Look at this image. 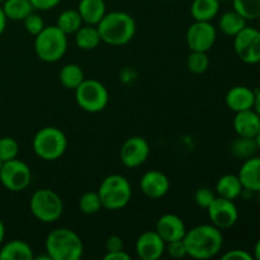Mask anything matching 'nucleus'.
I'll return each mask as SVG.
<instances>
[{
	"mask_svg": "<svg viewBox=\"0 0 260 260\" xmlns=\"http://www.w3.org/2000/svg\"><path fill=\"white\" fill-rule=\"evenodd\" d=\"M220 2L221 3H222V2H231V0H220Z\"/></svg>",
	"mask_w": 260,
	"mask_h": 260,
	"instance_id": "nucleus-46",
	"label": "nucleus"
},
{
	"mask_svg": "<svg viewBox=\"0 0 260 260\" xmlns=\"http://www.w3.org/2000/svg\"><path fill=\"white\" fill-rule=\"evenodd\" d=\"M258 150L256 140L250 137L238 136L230 145V154L239 160H246L254 156Z\"/></svg>",
	"mask_w": 260,
	"mask_h": 260,
	"instance_id": "nucleus-28",
	"label": "nucleus"
},
{
	"mask_svg": "<svg viewBox=\"0 0 260 260\" xmlns=\"http://www.w3.org/2000/svg\"><path fill=\"white\" fill-rule=\"evenodd\" d=\"M233 124L238 136L255 139L260 131V116L254 108L238 112L234 117Z\"/></svg>",
	"mask_w": 260,
	"mask_h": 260,
	"instance_id": "nucleus-18",
	"label": "nucleus"
},
{
	"mask_svg": "<svg viewBox=\"0 0 260 260\" xmlns=\"http://www.w3.org/2000/svg\"><path fill=\"white\" fill-rule=\"evenodd\" d=\"M165 2H177V0H165Z\"/></svg>",
	"mask_w": 260,
	"mask_h": 260,
	"instance_id": "nucleus-47",
	"label": "nucleus"
},
{
	"mask_svg": "<svg viewBox=\"0 0 260 260\" xmlns=\"http://www.w3.org/2000/svg\"><path fill=\"white\" fill-rule=\"evenodd\" d=\"M255 140H256V144H258V149H259V151H260V131H259V134L256 135Z\"/></svg>",
	"mask_w": 260,
	"mask_h": 260,
	"instance_id": "nucleus-45",
	"label": "nucleus"
},
{
	"mask_svg": "<svg viewBox=\"0 0 260 260\" xmlns=\"http://www.w3.org/2000/svg\"><path fill=\"white\" fill-rule=\"evenodd\" d=\"M225 103L228 108L235 113L253 109L255 103V90L245 85L233 86L226 94Z\"/></svg>",
	"mask_w": 260,
	"mask_h": 260,
	"instance_id": "nucleus-17",
	"label": "nucleus"
},
{
	"mask_svg": "<svg viewBox=\"0 0 260 260\" xmlns=\"http://www.w3.org/2000/svg\"><path fill=\"white\" fill-rule=\"evenodd\" d=\"M2 8L8 20L23 22L24 18L35 12L29 0H5L2 3Z\"/></svg>",
	"mask_w": 260,
	"mask_h": 260,
	"instance_id": "nucleus-26",
	"label": "nucleus"
},
{
	"mask_svg": "<svg viewBox=\"0 0 260 260\" xmlns=\"http://www.w3.org/2000/svg\"><path fill=\"white\" fill-rule=\"evenodd\" d=\"M222 260H253L254 255L244 249H233L221 255Z\"/></svg>",
	"mask_w": 260,
	"mask_h": 260,
	"instance_id": "nucleus-37",
	"label": "nucleus"
},
{
	"mask_svg": "<svg viewBox=\"0 0 260 260\" xmlns=\"http://www.w3.org/2000/svg\"><path fill=\"white\" fill-rule=\"evenodd\" d=\"M56 25H57L66 36L74 35V33L83 25V19H81L78 9H66L60 13Z\"/></svg>",
	"mask_w": 260,
	"mask_h": 260,
	"instance_id": "nucleus-29",
	"label": "nucleus"
},
{
	"mask_svg": "<svg viewBox=\"0 0 260 260\" xmlns=\"http://www.w3.org/2000/svg\"><path fill=\"white\" fill-rule=\"evenodd\" d=\"M2 165H3V161H2V160H0V169H2Z\"/></svg>",
	"mask_w": 260,
	"mask_h": 260,
	"instance_id": "nucleus-48",
	"label": "nucleus"
},
{
	"mask_svg": "<svg viewBox=\"0 0 260 260\" xmlns=\"http://www.w3.org/2000/svg\"><path fill=\"white\" fill-rule=\"evenodd\" d=\"M58 80L65 89L75 90L85 80V75L78 63H68L58 73Z\"/></svg>",
	"mask_w": 260,
	"mask_h": 260,
	"instance_id": "nucleus-27",
	"label": "nucleus"
},
{
	"mask_svg": "<svg viewBox=\"0 0 260 260\" xmlns=\"http://www.w3.org/2000/svg\"><path fill=\"white\" fill-rule=\"evenodd\" d=\"M155 231L162 238L165 243L182 240L187 234V228L182 218L174 213H165L160 216L155 225Z\"/></svg>",
	"mask_w": 260,
	"mask_h": 260,
	"instance_id": "nucleus-16",
	"label": "nucleus"
},
{
	"mask_svg": "<svg viewBox=\"0 0 260 260\" xmlns=\"http://www.w3.org/2000/svg\"><path fill=\"white\" fill-rule=\"evenodd\" d=\"M207 213L211 223L220 230L233 228L239 220V210L235 202L218 196L207 208Z\"/></svg>",
	"mask_w": 260,
	"mask_h": 260,
	"instance_id": "nucleus-12",
	"label": "nucleus"
},
{
	"mask_svg": "<svg viewBox=\"0 0 260 260\" xmlns=\"http://www.w3.org/2000/svg\"><path fill=\"white\" fill-rule=\"evenodd\" d=\"M98 194L103 208L118 211L126 207L132 197V187L128 179L121 174H111L102 180Z\"/></svg>",
	"mask_w": 260,
	"mask_h": 260,
	"instance_id": "nucleus-5",
	"label": "nucleus"
},
{
	"mask_svg": "<svg viewBox=\"0 0 260 260\" xmlns=\"http://www.w3.org/2000/svg\"><path fill=\"white\" fill-rule=\"evenodd\" d=\"M123 248H124V244H123V240H122L121 236L112 235L106 240V250L107 251L123 250Z\"/></svg>",
	"mask_w": 260,
	"mask_h": 260,
	"instance_id": "nucleus-39",
	"label": "nucleus"
},
{
	"mask_svg": "<svg viewBox=\"0 0 260 260\" xmlns=\"http://www.w3.org/2000/svg\"><path fill=\"white\" fill-rule=\"evenodd\" d=\"M234 50L243 62L255 65L260 62V30L246 25L234 37Z\"/></svg>",
	"mask_w": 260,
	"mask_h": 260,
	"instance_id": "nucleus-10",
	"label": "nucleus"
},
{
	"mask_svg": "<svg viewBox=\"0 0 260 260\" xmlns=\"http://www.w3.org/2000/svg\"><path fill=\"white\" fill-rule=\"evenodd\" d=\"M254 259L260 260V238L256 240L255 245H254Z\"/></svg>",
	"mask_w": 260,
	"mask_h": 260,
	"instance_id": "nucleus-43",
	"label": "nucleus"
},
{
	"mask_svg": "<svg viewBox=\"0 0 260 260\" xmlns=\"http://www.w3.org/2000/svg\"><path fill=\"white\" fill-rule=\"evenodd\" d=\"M233 9L246 20H255L260 18V0H231Z\"/></svg>",
	"mask_w": 260,
	"mask_h": 260,
	"instance_id": "nucleus-30",
	"label": "nucleus"
},
{
	"mask_svg": "<svg viewBox=\"0 0 260 260\" xmlns=\"http://www.w3.org/2000/svg\"><path fill=\"white\" fill-rule=\"evenodd\" d=\"M103 208L98 192H85L79 198V210L84 215H95Z\"/></svg>",
	"mask_w": 260,
	"mask_h": 260,
	"instance_id": "nucleus-31",
	"label": "nucleus"
},
{
	"mask_svg": "<svg viewBox=\"0 0 260 260\" xmlns=\"http://www.w3.org/2000/svg\"><path fill=\"white\" fill-rule=\"evenodd\" d=\"M74 91L78 106L88 113H99L108 106V90L95 79H85Z\"/></svg>",
	"mask_w": 260,
	"mask_h": 260,
	"instance_id": "nucleus-8",
	"label": "nucleus"
},
{
	"mask_svg": "<svg viewBox=\"0 0 260 260\" xmlns=\"http://www.w3.org/2000/svg\"><path fill=\"white\" fill-rule=\"evenodd\" d=\"M104 260H131V255L124 250L107 251L104 255Z\"/></svg>",
	"mask_w": 260,
	"mask_h": 260,
	"instance_id": "nucleus-40",
	"label": "nucleus"
},
{
	"mask_svg": "<svg viewBox=\"0 0 260 260\" xmlns=\"http://www.w3.org/2000/svg\"><path fill=\"white\" fill-rule=\"evenodd\" d=\"M220 0H193L190 14L198 22H211L220 13Z\"/></svg>",
	"mask_w": 260,
	"mask_h": 260,
	"instance_id": "nucleus-22",
	"label": "nucleus"
},
{
	"mask_svg": "<svg viewBox=\"0 0 260 260\" xmlns=\"http://www.w3.org/2000/svg\"><path fill=\"white\" fill-rule=\"evenodd\" d=\"M45 249L51 260H79L84 254L83 240L68 228L51 231L46 238Z\"/></svg>",
	"mask_w": 260,
	"mask_h": 260,
	"instance_id": "nucleus-3",
	"label": "nucleus"
},
{
	"mask_svg": "<svg viewBox=\"0 0 260 260\" xmlns=\"http://www.w3.org/2000/svg\"><path fill=\"white\" fill-rule=\"evenodd\" d=\"M167 243L155 230L145 231L137 238L135 251L141 260H157L165 254Z\"/></svg>",
	"mask_w": 260,
	"mask_h": 260,
	"instance_id": "nucleus-14",
	"label": "nucleus"
},
{
	"mask_svg": "<svg viewBox=\"0 0 260 260\" xmlns=\"http://www.w3.org/2000/svg\"><path fill=\"white\" fill-rule=\"evenodd\" d=\"M150 156V144L141 136H132L127 139L119 150L122 164L128 169L141 167Z\"/></svg>",
	"mask_w": 260,
	"mask_h": 260,
	"instance_id": "nucleus-13",
	"label": "nucleus"
},
{
	"mask_svg": "<svg viewBox=\"0 0 260 260\" xmlns=\"http://www.w3.org/2000/svg\"><path fill=\"white\" fill-rule=\"evenodd\" d=\"M140 189L150 200H160L169 192L170 180L159 170H149L140 179Z\"/></svg>",
	"mask_w": 260,
	"mask_h": 260,
	"instance_id": "nucleus-15",
	"label": "nucleus"
},
{
	"mask_svg": "<svg viewBox=\"0 0 260 260\" xmlns=\"http://www.w3.org/2000/svg\"><path fill=\"white\" fill-rule=\"evenodd\" d=\"M76 9L80 14L84 24L91 25L98 24L107 13L104 0H80Z\"/></svg>",
	"mask_w": 260,
	"mask_h": 260,
	"instance_id": "nucleus-20",
	"label": "nucleus"
},
{
	"mask_svg": "<svg viewBox=\"0 0 260 260\" xmlns=\"http://www.w3.org/2000/svg\"><path fill=\"white\" fill-rule=\"evenodd\" d=\"M102 42L109 46H123L134 40L136 35V22L134 17L126 12L106 13L96 24Z\"/></svg>",
	"mask_w": 260,
	"mask_h": 260,
	"instance_id": "nucleus-2",
	"label": "nucleus"
},
{
	"mask_svg": "<svg viewBox=\"0 0 260 260\" xmlns=\"http://www.w3.org/2000/svg\"><path fill=\"white\" fill-rule=\"evenodd\" d=\"M238 177L244 189L250 190L254 194L260 192V156L254 155L244 160Z\"/></svg>",
	"mask_w": 260,
	"mask_h": 260,
	"instance_id": "nucleus-19",
	"label": "nucleus"
},
{
	"mask_svg": "<svg viewBox=\"0 0 260 260\" xmlns=\"http://www.w3.org/2000/svg\"><path fill=\"white\" fill-rule=\"evenodd\" d=\"M7 22H8V19H7V17H5L4 10H3V8H2V4H0V36L4 33L5 28H7Z\"/></svg>",
	"mask_w": 260,
	"mask_h": 260,
	"instance_id": "nucleus-41",
	"label": "nucleus"
},
{
	"mask_svg": "<svg viewBox=\"0 0 260 260\" xmlns=\"http://www.w3.org/2000/svg\"><path fill=\"white\" fill-rule=\"evenodd\" d=\"M217 38V30L211 22H198L189 25L185 33V42L190 51L208 52Z\"/></svg>",
	"mask_w": 260,
	"mask_h": 260,
	"instance_id": "nucleus-11",
	"label": "nucleus"
},
{
	"mask_svg": "<svg viewBox=\"0 0 260 260\" xmlns=\"http://www.w3.org/2000/svg\"><path fill=\"white\" fill-rule=\"evenodd\" d=\"M165 253H168V255L172 256L174 259H183L185 256H188L187 248H185L184 240H175L167 243L165 246Z\"/></svg>",
	"mask_w": 260,
	"mask_h": 260,
	"instance_id": "nucleus-36",
	"label": "nucleus"
},
{
	"mask_svg": "<svg viewBox=\"0 0 260 260\" xmlns=\"http://www.w3.org/2000/svg\"><path fill=\"white\" fill-rule=\"evenodd\" d=\"M254 109L260 116V89L255 91V103H254Z\"/></svg>",
	"mask_w": 260,
	"mask_h": 260,
	"instance_id": "nucleus-42",
	"label": "nucleus"
},
{
	"mask_svg": "<svg viewBox=\"0 0 260 260\" xmlns=\"http://www.w3.org/2000/svg\"><path fill=\"white\" fill-rule=\"evenodd\" d=\"M23 25H24V29L27 30L29 35L35 36V37L46 27L45 20L42 19V17L35 12H32L27 18H24Z\"/></svg>",
	"mask_w": 260,
	"mask_h": 260,
	"instance_id": "nucleus-34",
	"label": "nucleus"
},
{
	"mask_svg": "<svg viewBox=\"0 0 260 260\" xmlns=\"http://www.w3.org/2000/svg\"><path fill=\"white\" fill-rule=\"evenodd\" d=\"M68 137L60 128L47 126L37 131L33 137L32 147L35 154L45 161L58 160L68 149Z\"/></svg>",
	"mask_w": 260,
	"mask_h": 260,
	"instance_id": "nucleus-6",
	"label": "nucleus"
},
{
	"mask_svg": "<svg viewBox=\"0 0 260 260\" xmlns=\"http://www.w3.org/2000/svg\"><path fill=\"white\" fill-rule=\"evenodd\" d=\"M29 210L38 221L52 223L62 216L63 202L55 190L41 188L30 196Z\"/></svg>",
	"mask_w": 260,
	"mask_h": 260,
	"instance_id": "nucleus-7",
	"label": "nucleus"
},
{
	"mask_svg": "<svg viewBox=\"0 0 260 260\" xmlns=\"http://www.w3.org/2000/svg\"><path fill=\"white\" fill-rule=\"evenodd\" d=\"M217 197L213 190H211L208 187H201L196 190L194 193V202L198 207L201 208H205L207 210L210 207L211 203L215 201V198Z\"/></svg>",
	"mask_w": 260,
	"mask_h": 260,
	"instance_id": "nucleus-35",
	"label": "nucleus"
},
{
	"mask_svg": "<svg viewBox=\"0 0 260 260\" xmlns=\"http://www.w3.org/2000/svg\"><path fill=\"white\" fill-rule=\"evenodd\" d=\"M246 22L248 20L243 15H240L235 9H233L221 14L220 19H218V27L223 35L234 38L240 30H243L248 25Z\"/></svg>",
	"mask_w": 260,
	"mask_h": 260,
	"instance_id": "nucleus-25",
	"label": "nucleus"
},
{
	"mask_svg": "<svg viewBox=\"0 0 260 260\" xmlns=\"http://www.w3.org/2000/svg\"><path fill=\"white\" fill-rule=\"evenodd\" d=\"M244 187L240 179L235 174H225L216 183V194L218 197L226 198V200L235 201L236 198L241 197Z\"/></svg>",
	"mask_w": 260,
	"mask_h": 260,
	"instance_id": "nucleus-23",
	"label": "nucleus"
},
{
	"mask_svg": "<svg viewBox=\"0 0 260 260\" xmlns=\"http://www.w3.org/2000/svg\"><path fill=\"white\" fill-rule=\"evenodd\" d=\"M184 244L188 256L198 260L211 259L217 255L223 246V235L212 223H203L187 231Z\"/></svg>",
	"mask_w": 260,
	"mask_h": 260,
	"instance_id": "nucleus-1",
	"label": "nucleus"
},
{
	"mask_svg": "<svg viewBox=\"0 0 260 260\" xmlns=\"http://www.w3.org/2000/svg\"><path fill=\"white\" fill-rule=\"evenodd\" d=\"M19 154V144L15 139L4 136L0 139V160L3 162L17 159Z\"/></svg>",
	"mask_w": 260,
	"mask_h": 260,
	"instance_id": "nucleus-33",
	"label": "nucleus"
},
{
	"mask_svg": "<svg viewBox=\"0 0 260 260\" xmlns=\"http://www.w3.org/2000/svg\"><path fill=\"white\" fill-rule=\"evenodd\" d=\"M0 183L10 192H23L32 183L30 168L19 159L3 162L0 169Z\"/></svg>",
	"mask_w": 260,
	"mask_h": 260,
	"instance_id": "nucleus-9",
	"label": "nucleus"
},
{
	"mask_svg": "<svg viewBox=\"0 0 260 260\" xmlns=\"http://www.w3.org/2000/svg\"><path fill=\"white\" fill-rule=\"evenodd\" d=\"M35 52L41 61L53 63L68 51V36L57 25H46L35 37Z\"/></svg>",
	"mask_w": 260,
	"mask_h": 260,
	"instance_id": "nucleus-4",
	"label": "nucleus"
},
{
	"mask_svg": "<svg viewBox=\"0 0 260 260\" xmlns=\"http://www.w3.org/2000/svg\"><path fill=\"white\" fill-rule=\"evenodd\" d=\"M5 2V0H0V4H2V3H4Z\"/></svg>",
	"mask_w": 260,
	"mask_h": 260,
	"instance_id": "nucleus-49",
	"label": "nucleus"
},
{
	"mask_svg": "<svg viewBox=\"0 0 260 260\" xmlns=\"http://www.w3.org/2000/svg\"><path fill=\"white\" fill-rule=\"evenodd\" d=\"M4 238H5V225L4 222L0 220V245H2L3 241H4Z\"/></svg>",
	"mask_w": 260,
	"mask_h": 260,
	"instance_id": "nucleus-44",
	"label": "nucleus"
},
{
	"mask_svg": "<svg viewBox=\"0 0 260 260\" xmlns=\"http://www.w3.org/2000/svg\"><path fill=\"white\" fill-rule=\"evenodd\" d=\"M35 253L28 243L23 240H10L0 245V260H33Z\"/></svg>",
	"mask_w": 260,
	"mask_h": 260,
	"instance_id": "nucleus-21",
	"label": "nucleus"
},
{
	"mask_svg": "<svg viewBox=\"0 0 260 260\" xmlns=\"http://www.w3.org/2000/svg\"><path fill=\"white\" fill-rule=\"evenodd\" d=\"M210 68V57L207 52H200V51H190L187 57V69L193 74L206 73Z\"/></svg>",
	"mask_w": 260,
	"mask_h": 260,
	"instance_id": "nucleus-32",
	"label": "nucleus"
},
{
	"mask_svg": "<svg viewBox=\"0 0 260 260\" xmlns=\"http://www.w3.org/2000/svg\"><path fill=\"white\" fill-rule=\"evenodd\" d=\"M29 2L35 10L46 12V10H51L57 7L62 0H29Z\"/></svg>",
	"mask_w": 260,
	"mask_h": 260,
	"instance_id": "nucleus-38",
	"label": "nucleus"
},
{
	"mask_svg": "<svg viewBox=\"0 0 260 260\" xmlns=\"http://www.w3.org/2000/svg\"><path fill=\"white\" fill-rule=\"evenodd\" d=\"M75 43L80 50L90 51L98 47L102 42L101 35L96 25L84 24L74 33Z\"/></svg>",
	"mask_w": 260,
	"mask_h": 260,
	"instance_id": "nucleus-24",
	"label": "nucleus"
},
{
	"mask_svg": "<svg viewBox=\"0 0 260 260\" xmlns=\"http://www.w3.org/2000/svg\"><path fill=\"white\" fill-rule=\"evenodd\" d=\"M256 194H259V200H260V192H258V193H256Z\"/></svg>",
	"mask_w": 260,
	"mask_h": 260,
	"instance_id": "nucleus-50",
	"label": "nucleus"
}]
</instances>
